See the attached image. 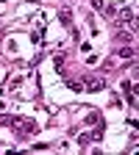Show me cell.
I'll use <instances>...</instances> for the list:
<instances>
[{"mask_svg": "<svg viewBox=\"0 0 139 155\" xmlns=\"http://www.w3.org/2000/svg\"><path fill=\"white\" fill-rule=\"evenodd\" d=\"M84 81H86V83H81V86H84L86 91H100V89H106V81H103V78H92V75H89V78H84Z\"/></svg>", "mask_w": 139, "mask_h": 155, "instance_id": "cell-1", "label": "cell"}, {"mask_svg": "<svg viewBox=\"0 0 139 155\" xmlns=\"http://www.w3.org/2000/svg\"><path fill=\"white\" fill-rule=\"evenodd\" d=\"M117 17H120V22H125V25H131V28H139V19L134 17V11H131V8H123Z\"/></svg>", "mask_w": 139, "mask_h": 155, "instance_id": "cell-2", "label": "cell"}, {"mask_svg": "<svg viewBox=\"0 0 139 155\" xmlns=\"http://www.w3.org/2000/svg\"><path fill=\"white\" fill-rule=\"evenodd\" d=\"M17 125H19L17 130L23 133V136H31V133H36V125H33V122H28V119H17Z\"/></svg>", "mask_w": 139, "mask_h": 155, "instance_id": "cell-3", "label": "cell"}, {"mask_svg": "<svg viewBox=\"0 0 139 155\" xmlns=\"http://www.w3.org/2000/svg\"><path fill=\"white\" fill-rule=\"evenodd\" d=\"M134 55V50L131 47H123V50H117V58H131Z\"/></svg>", "mask_w": 139, "mask_h": 155, "instance_id": "cell-4", "label": "cell"}, {"mask_svg": "<svg viewBox=\"0 0 139 155\" xmlns=\"http://www.w3.org/2000/svg\"><path fill=\"white\" fill-rule=\"evenodd\" d=\"M117 36H120V42H131V33H128V31H120Z\"/></svg>", "mask_w": 139, "mask_h": 155, "instance_id": "cell-5", "label": "cell"}, {"mask_svg": "<svg viewBox=\"0 0 139 155\" xmlns=\"http://www.w3.org/2000/svg\"><path fill=\"white\" fill-rule=\"evenodd\" d=\"M58 17H61V22H64V25H70V11H67V8H64L61 14H58Z\"/></svg>", "mask_w": 139, "mask_h": 155, "instance_id": "cell-6", "label": "cell"}, {"mask_svg": "<svg viewBox=\"0 0 139 155\" xmlns=\"http://www.w3.org/2000/svg\"><path fill=\"white\" fill-rule=\"evenodd\" d=\"M92 8H103V0H92Z\"/></svg>", "mask_w": 139, "mask_h": 155, "instance_id": "cell-7", "label": "cell"}, {"mask_svg": "<svg viewBox=\"0 0 139 155\" xmlns=\"http://www.w3.org/2000/svg\"><path fill=\"white\" fill-rule=\"evenodd\" d=\"M0 3H3V0H0Z\"/></svg>", "mask_w": 139, "mask_h": 155, "instance_id": "cell-8", "label": "cell"}]
</instances>
